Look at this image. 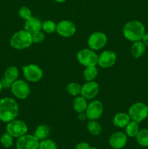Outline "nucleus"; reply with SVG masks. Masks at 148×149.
<instances>
[{"instance_id": "nucleus-1", "label": "nucleus", "mask_w": 148, "mask_h": 149, "mask_svg": "<svg viewBox=\"0 0 148 149\" xmlns=\"http://www.w3.org/2000/svg\"><path fill=\"white\" fill-rule=\"evenodd\" d=\"M19 113V106L11 97H4L0 100V120L8 123L16 119Z\"/></svg>"}, {"instance_id": "nucleus-2", "label": "nucleus", "mask_w": 148, "mask_h": 149, "mask_svg": "<svg viewBox=\"0 0 148 149\" xmlns=\"http://www.w3.org/2000/svg\"><path fill=\"white\" fill-rule=\"evenodd\" d=\"M145 32V27L139 20H131L123 26V33L124 37L131 42L142 40Z\"/></svg>"}, {"instance_id": "nucleus-3", "label": "nucleus", "mask_w": 148, "mask_h": 149, "mask_svg": "<svg viewBox=\"0 0 148 149\" xmlns=\"http://www.w3.org/2000/svg\"><path fill=\"white\" fill-rule=\"evenodd\" d=\"M11 47L16 49H27L33 44L31 33L24 30L15 32L10 40Z\"/></svg>"}, {"instance_id": "nucleus-4", "label": "nucleus", "mask_w": 148, "mask_h": 149, "mask_svg": "<svg viewBox=\"0 0 148 149\" xmlns=\"http://www.w3.org/2000/svg\"><path fill=\"white\" fill-rule=\"evenodd\" d=\"M98 56L93 49L84 48L78 51L76 58L80 64L85 67H89L96 66L98 64Z\"/></svg>"}, {"instance_id": "nucleus-5", "label": "nucleus", "mask_w": 148, "mask_h": 149, "mask_svg": "<svg viewBox=\"0 0 148 149\" xmlns=\"http://www.w3.org/2000/svg\"><path fill=\"white\" fill-rule=\"evenodd\" d=\"M128 113L131 120L139 124L148 116V106L142 102H137L130 106Z\"/></svg>"}, {"instance_id": "nucleus-6", "label": "nucleus", "mask_w": 148, "mask_h": 149, "mask_svg": "<svg viewBox=\"0 0 148 149\" xmlns=\"http://www.w3.org/2000/svg\"><path fill=\"white\" fill-rule=\"evenodd\" d=\"M23 76L28 81L36 83L43 77V71L40 66L36 64H28L22 68Z\"/></svg>"}, {"instance_id": "nucleus-7", "label": "nucleus", "mask_w": 148, "mask_h": 149, "mask_svg": "<svg viewBox=\"0 0 148 149\" xmlns=\"http://www.w3.org/2000/svg\"><path fill=\"white\" fill-rule=\"evenodd\" d=\"M6 130L7 132L10 134L13 138H19L20 137L27 134L28 129L26 122L15 119L7 123Z\"/></svg>"}, {"instance_id": "nucleus-8", "label": "nucleus", "mask_w": 148, "mask_h": 149, "mask_svg": "<svg viewBox=\"0 0 148 149\" xmlns=\"http://www.w3.org/2000/svg\"><path fill=\"white\" fill-rule=\"evenodd\" d=\"M11 91L13 95L20 100H25L30 93V88L28 83L22 79L16 80L11 86Z\"/></svg>"}, {"instance_id": "nucleus-9", "label": "nucleus", "mask_w": 148, "mask_h": 149, "mask_svg": "<svg viewBox=\"0 0 148 149\" xmlns=\"http://www.w3.org/2000/svg\"><path fill=\"white\" fill-rule=\"evenodd\" d=\"M107 43L106 34L101 31H96L91 33L88 39V45L90 49L94 51L102 49Z\"/></svg>"}, {"instance_id": "nucleus-10", "label": "nucleus", "mask_w": 148, "mask_h": 149, "mask_svg": "<svg viewBox=\"0 0 148 149\" xmlns=\"http://www.w3.org/2000/svg\"><path fill=\"white\" fill-rule=\"evenodd\" d=\"M104 107L101 101L94 100L88 104L85 113L89 120H97L103 114Z\"/></svg>"}, {"instance_id": "nucleus-11", "label": "nucleus", "mask_w": 148, "mask_h": 149, "mask_svg": "<svg viewBox=\"0 0 148 149\" xmlns=\"http://www.w3.org/2000/svg\"><path fill=\"white\" fill-rule=\"evenodd\" d=\"M39 141L33 135L26 134L17 138V149H39Z\"/></svg>"}, {"instance_id": "nucleus-12", "label": "nucleus", "mask_w": 148, "mask_h": 149, "mask_svg": "<svg viewBox=\"0 0 148 149\" xmlns=\"http://www.w3.org/2000/svg\"><path fill=\"white\" fill-rule=\"evenodd\" d=\"M56 31L62 37H71L76 32V26L71 20H61L57 24Z\"/></svg>"}, {"instance_id": "nucleus-13", "label": "nucleus", "mask_w": 148, "mask_h": 149, "mask_svg": "<svg viewBox=\"0 0 148 149\" xmlns=\"http://www.w3.org/2000/svg\"><path fill=\"white\" fill-rule=\"evenodd\" d=\"M99 91L100 87L97 82L94 81H86L81 86V95L85 97L86 100H92L97 97Z\"/></svg>"}, {"instance_id": "nucleus-14", "label": "nucleus", "mask_w": 148, "mask_h": 149, "mask_svg": "<svg viewBox=\"0 0 148 149\" xmlns=\"http://www.w3.org/2000/svg\"><path fill=\"white\" fill-rule=\"evenodd\" d=\"M117 61V55L113 51L106 50L98 56V65L103 68L113 66Z\"/></svg>"}, {"instance_id": "nucleus-15", "label": "nucleus", "mask_w": 148, "mask_h": 149, "mask_svg": "<svg viewBox=\"0 0 148 149\" xmlns=\"http://www.w3.org/2000/svg\"><path fill=\"white\" fill-rule=\"evenodd\" d=\"M128 142V136L125 132H116L112 134L109 138V145L113 149L124 148Z\"/></svg>"}, {"instance_id": "nucleus-16", "label": "nucleus", "mask_w": 148, "mask_h": 149, "mask_svg": "<svg viewBox=\"0 0 148 149\" xmlns=\"http://www.w3.org/2000/svg\"><path fill=\"white\" fill-rule=\"evenodd\" d=\"M42 23L38 17L32 16L28 20H26L24 24V29L29 33H33L41 30Z\"/></svg>"}, {"instance_id": "nucleus-17", "label": "nucleus", "mask_w": 148, "mask_h": 149, "mask_svg": "<svg viewBox=\"0 0 148 149\" xmlns=\"http://www.w3.org/2000/svg\"><path fill=\"white\" fill-rule=\"evenodd\" d=\"M131 120L129 116V113H124V112H120L116 113L114 116L113 119V123L114 126L118 128H125L126 125Z\"/></svg>"}, {"instance_id": "nucleus-18", "label": "nucleus", "mask_w": 148, "mask_h": 149, "mask_svg": "<svg viewBox=\"0 0 148 149\" xmlns=\"http://www.w3.org/2000/svg\"><path fill=\"white\" fill-rule=\"evenodd\" d=\"M146 46L142 41L134 42L131 47V54L135 58H139L145 54Z\"/></svg>"}, {"instance_id": "nucleus-19", "label": "nucleus", "mask_w": 148, "mask_h": 149, "mask_svg": "<svg viewBox=\"0 0 148 149\" xmlns=\"http://www.w3.org/2000/svg\"><path fill=\"white\" fill-rule=\"evenodd\" d=\"M88 103L85 97H83L82 95H78L74 98L73 103V109L77 112V113H84L86 110Z\"/></svg>"}, {"instance_id": "nucleus-20", "label": "nucleus", "mask_w": 148, "mask_h": 149, "mask_svg": "<svg viewBox=\"0 0 148 149\" xmlns=\"http://www.w3.org/2000/svg\"><path fill=\"white\" fill-rule=\"evenodd\" d=\"M49 134H50V130H49V127L45 125H40L36 127L33 135L39 141H41L42 140L48 138Z\"/></svg>"}, {"instance_id": "nucleus-21", "label": "nucleus", "mask_w": 148, "mask_h": 149, "mask_svg": "<svg viewBox=\"0 0 148 149\" xmlns=\"http://www.w3.org/2000/svg\"><path fill=\"white\" fill-rule=\"evenodd\" d=\"M19 76V71L18 68L15 66H9L7 69L5 70L4 72V78L6 80L10 82L11 84H13V82L17 80Z\"/></svg>"}, {"instance_id": "nucleus-22", "label": "nucleus", "mask_w": 148, "mask_h": 149, "mask_svg": "<svg viewBox=\"0 0 148 149\" xmlns=\"http://www.w3.org/2000/svg\"><path fill=\"white\" fill-rule=\"evenodd\" d=\"M139 130H139V123L133 120H131L125 127V133L129 138H135Z\"/></svg>"}, {"instance_id": "nucleus-23", "label": "nucleus", "mask_w": 148, "mask_h": 149, "mask_svg": "<svg viewBox=\"0 0 148 149\" xmlns=\"http://www.w3.org/2000/svg\"><path fill=\"white\" fill-rule=\"evenodd\" d=\"M87 130L91 135L94 136H98L101 134L102 126L97 120H89L87 122Z\"/></svg>"}, {"instance_id": "nucleus-24", "label": "nucleus", "mask_w": 148, "mask_h": 149, "mask_svg": "<svg viewBox=\"0 0 148 149\" xmlns=\"http://www.w3.org/2000/svg\"><path fill=\"white\" fill-rule=\"evenodd\" d=\"M84 79L86 81H94L96 78L98 76V70L96 68V66H89L86 67L83 73Z\"/></svg>"}, {"instance_id": "nucleus-25", "label": "nucleus", "mask_w": 148, "mask_h": 149, "mask_svg": "<svg viewBox=\"0 0 148 149\" xmlns=\"http://www.w3.org/2000/svg\"><path fill=\"white\" fill-rule=\"evenodd\" d=\"M135 138L137 143L141 146L148 147V129H142L139 130Z\"/></svg>"}, {"instance_id": "nucleus-26", "label": "nucleus", "mask_w": 148, "mask_h": 149, "mask_svg": "<svg viewBox=\"0 0 148 149\" xmlns=\"http://www.w3.org/2000/svg\"><path fill=\"white\" fill-rule=\"evenodd\" d=\"M67 92L71 95L76 97L81 94V85L77 82H71L67 85Z\"/></svg>"}, {"instance_id": "nucleus-27", "label": "nucleus", "mask_w": 148, "mask_h": 149, "mask_svg": "<svg viewBox=\"0 0 148 149\" xmlns=\"http://www.w3.org/2000/svg\"><path fill=\"white\" fill-rule=\"evenodd\" d=\"M57 29V24L51 20H47L42 23L41 30L44 33H52L55 31H56Z\"/></svg>"}, {"instance_id": "nucleus-28", "label": "nucleus", "mask_w": 148, "mask_h": 149, "mask_svg": "<svg viewBox=\"0 0 148 149\" xmlns=\"http://www.w3.org/2000/svg\"><path fill=\"white\" fill-rule=\"evenodd\" d=\"M13 137L10 134H9L8 132H5V133L3 134L1 136L0 138V142H1V145L6 148H9L10 147L12 146L13 145Z\"/></svg>"}, {"instance_id": "nucleus-29", "label": "nucleus", "mask_w": 148, "mask_h": 149, "mask_svg": "<svg viewBox=\"0 0 148 149\" xmlns=\"http://www.w3.org/2000/svg\"><path fill=\"white\" fill-rule=\"evenodd\" d=\"M39 149H57V146L55 141L46 138L39 141Z\"/></svg>"}, {"instance_id": "nucleus-30", "label": "nucleus", "mask_w": 148, "mask_h": 149, "mask_svg": "<svg viewBox=\"0 0 148 149\" xmlns=\"http://www.w3.org/2000/svg\"><path fill=\"white\" fill-rule=\"evenodd\" d=\"M18 14L19 16L25 20H28L29 18H30L32 17L31 10H30V8H28V7H25V6L24 7H22L19 10Z\"/></svg>"}, {"instance_id": "nucleus-31", "label": "nucleus", "mask_w": 148, "mask_h": 149, "mask_svg": "<svg viewBox=\"0 0 148 149\" xmlns=\"http://www.w3.org/2000/svg\"><path fill=\"white\" fill-rule=\"evenodd\" d=\"M31 36H32V41H33V43H36V44L41 43V42H43L45 39L44 32L41 30L35 32V33H31Z\"/></svg>"}, {"instance_id": "nucleus-32", "label": "nucleus", "mask_w": 148, "mask_h": 149, "mask_svg": "<svg viewBox=\"0 0 148 149\" xmlns=\"http://www.w3.org/2000/svg\"><path fill=\"white\" fill-rule=\"evenodd\" d=\"M91 147L89 143L86 142H81L75 146V149H91Z\"/></svg>"}, {"instance_id": "nucleus-33", "label": "nucleus", "mask_w": 148, "mask_h": 149, "mask_svg": "<svg viewBox=\"0 0 148 149\" xmlns=\"http://www.w3.org/2000/svg\"><path fill=\"white\" fill-rule=\"evenodd\" d=\"M0 81H1V85H2L3 88H5V89L11 88V86H12V84H11L10 82H9V81H7V80H6L4 78V77L1 79V80Z\"/></svg>"}, {"instance_id": "nucleus-34", "label": "nucleus", "mask_w": 148, "mask_h": 149, "mask_svg": "<svg viewBox=\"0 0 148 149\" xmlns=\"http://www.w3.org/2000/svg\"><path fill=\"white\" fill-rule=\"evenodd\" d=\"M141 41L143 42L144 45H145V46L148 47V33H145V34H144L143 37H142V40Z\"/></svg>"}, {"instance_id": "nucleus-35", "label": "nucleus", "mask_w": 148, "mask_h": 149, "mask_svg": "<svg viewBox=\"0 0 148 149\" xmlns=\"http://www.w3.org/2000/svg\"><path fill=\"white\" fill-rule=\"evenodd\" d=\"M86 118V116L85 112H84V113H80L79 115H78V119H79L80 120L84 121Z\"/></svg>"}, {"instance_id": "nucleus-36", "label": "nucleus", "mask_w": 148, "mask_h": 149, "mask_svg": "<svg viewBox=\"0 0 148 149\" xmlns=\"http://www.w3.org/2000/svg\"><path fill=\"white\" fill-rule=\"evenodd\" d=\"M55 1H56L57 2H59V3H62V2H64V1H65V0H55Z\"/></svg>"}, {"instance_id": "nucleus-37", "label": "nucleus", "mask_w": 148, "mask_h": 149, "mask_svg": "<svg viewBox=\"0 0 148 149\" xmlns=\"http://www.w3.org/2000/svg\"><path fill=\"white\" fill-rule=\"evenodd\" d=\"M2 89H3V87H2V85H1V81H0V93H1V90H2Z\"/></svg>"}, {"instance_id": "nucleus-38", "label": "nucleus", "mask_w": 148, "mask_h": 149, "mask_svg": "<svg viewBox=\"0 0 148 149\" xmlns=\"http://www.w3.org/2000/svg\"><path fill=\"white\" fill-rule=\"evenodd\" d=\"M91 149H99V148H91Z\"/></svg>"}]
</instances>
